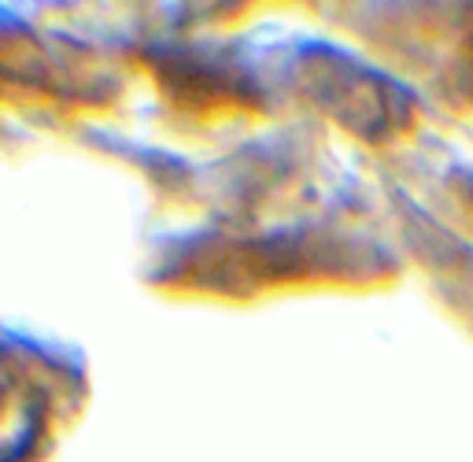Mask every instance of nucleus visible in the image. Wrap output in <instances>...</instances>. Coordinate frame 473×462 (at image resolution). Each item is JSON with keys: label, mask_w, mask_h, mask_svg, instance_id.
Wrapping results in <instances>:
<instances>
[{"label": "nucleus", "mask_w": 473, "mask_h": 462, "mask_svg": "<svg viewBox=\"0 0 473 462\" xmlns=\"http://www.w3.org/2000/svg\"><path fill=\"white\" fill-rule=\"evenodd\" d=\"M41 429V407L34 392L0 366V462H15Z\"/></svg>", "instance_id": "nucleus-1"}]
</instances>
